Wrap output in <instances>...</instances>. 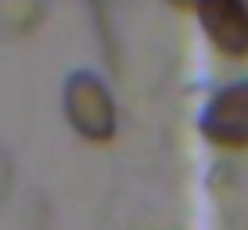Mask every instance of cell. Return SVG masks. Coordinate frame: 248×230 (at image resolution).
Masks as SVG:
<instances>
[{"label": "cell", "instance_id": "cell-3", "mask_svg": "<svg viewBox=\"0 0 248 230\" xmlns=\"http://www.w3.org/2000/svg\"><path fill=\"white\" fill-rule=\"evenodd\" d=\"M209 47L227 61H245L248 58V7L245 0H202L194 7Z\"/></svg>", "mask_w": 248, "mask_h": 230}, {"label": "cell", "instance_id": "cell-2", "mask_svg": "<svg viewBox=\"0 0 248 230\" xmlns=\"http://www.w3.org/2000/svg\"><path fill=\"white\" fill-rule=\"evenodd\" d=\"M198 130L219 151H248V79L227 83L205 101Z\"/></svg>", "mask_w": 248, "mask_h": 230}, {"label": "cell", "instance_id": "cell-5", "mask_svg": "<svg viewBox=\"0 0 248 230\" xmlns=\"http://www.w3.org/2000/svg\"><path fill=\"white\" fill-rule=\"evenodd\" d=\"M245 7H248V0H245Z\"/></svg>", "mask_w": 248, "mask_h": 230}, {"label": "cell", "instance_id": "cell-1", "mask_svg": "<svg viewBox=\"0 0 248 230\" xmlns=\"http://www.w3.org/2000/svg\"><path fill=\"white\" fill-rule=\"evenodd\" d=\"M65 119L72 133L87 144H112L119 133V105L108 83L93 72H72L62 93Z\"/></svg>", "mask_w": 248, "mask_h": 230}, {"label": "cell", "instance_id": "cell-4", "mask_svg": "<svg viewBox=\"0 0 248 230\" xmlns=\"http://www.w3.org/2000/svg\"><path fill=\"white\" fill-rule=\"evenodd\" d=\"M173 7H180V11H194V7L202 4V0H169Z\"/></svg>", "mask_w": 248, "mask_h": 230}]
</instances>
